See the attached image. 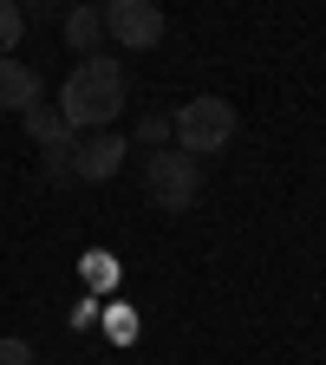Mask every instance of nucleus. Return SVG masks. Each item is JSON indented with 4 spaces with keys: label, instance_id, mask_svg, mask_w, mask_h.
<instances>
[{
    "label": "nucleus",
    "instance_id": "nucleus-1",
    "mask_svg": "<svg viewBox=\"0 0 326 365\" xmlns=\"http://www.w3.org/2000/svg\"><path fill=\"white\" fill-rule=\"evenodd\" d=\"M124 98H131L124 66H118L111 53H91V59H78V66L66 72L53 111H59V124H66L72 137H91V130H111V118L124 111Z\"/></svg>",
    "mask_w": 326,
    "mask_h": 365
},
{
    "label": "nucleus",
    "instance_id": "nucleus-2",
    "mask_svg": "<svg viewBox=\"0 0 326 365\" xmlns=\"http://www.w3.org/2000/svg\"><path fill=\"white\" fill-rule=\"evenodd\" d=\"M235 130H242V118H235V105L228 98H215V91H203V98H190L176 118H170V137H176V150L183 157H215V150H228L235 144Z\"/></svg>",
    "mask_w": 326,
    "mask_h": 365
},
{
    "label": "nucleus",
    "instance_id": "nucleus-3",
    "mask_svg": "<svg viewBox=\"0 0 326 365\" xmlns=\"http://www.w3.org/2000/svg\"><path fill=\"white\" fill-rule=\"evenodd\" d=\"M144 190H151V202L163 215H183V209H196V196H203V163L183 157L176 144L170 150H151L144 157Z\"/></svg>",
    "mask_w": 326,
    "mask_h": 365
},
{
    "label": "nucleus",
    "instance_id": "nucleus-4",
    "mask_svg": "<svg viewBox=\"0 0 326 365\" xmlns=\"http://www.w3.org/2000/svg\"><path fill=\"white\" fill-rule=\"evenodd\" d=\"M105 14V39H118L124 53H151V46L163 39V7H151V0H111V7H98Z\"/></svg>",
    "mask_w": 326,
    "mask_h": 365
},
{
    "label": "nucleus",
    "instance_id": "nucleus-5",
    "mask_svg": "<svg viewBox=\"0 0 326 365\" xmlns=\"http://www.w3.org/2000/svg\"><path fill=\"white\" fill-rule=\"evenodd\" d=\"M124 137L118 130H91V137H72V176L78 182H111L124 170Z\"/></svg>",
    "mask_w": 326,
    "mask_h": 365
},
{
    "label": "nucleus",
    "instance_id": "nucleus-6",
    "mask_svg": "<svg viewBox=\"0 0 326 365\" xmlns=\"http://www.w3.org/2000/svg\"><path fill=\"white\" fill-rule=\"evenodd\" d=\"M39 105V72L26 59H0V111H33Z\"/></svg>",
    "mask_w": 326,
    "mask_h": 365
},
{
    "label": "nucleus",
    "instance_id": "nucleus-7",
    "mask_svg": "<svg viewBox=\"0 0 326 365\" xmlns=\"http://www.w3.org/2000/svg\"><path fill=\"white\" fill-rule=\"evenodd\" d=\"M66 46H72L78 59H91V53L105 46V14H98V7H72V14H66Z\"/></svg>",
    "mask_w": 326,
    "mask_h": 365
},
{
    "label": "nucleus",
    "instance_id": "nucleus-8",
    "mask_svg": "<svg viewBox=\"0 0 326 365\" xmlns=\"http://www.w3.org/2000/svg\"><path fill=\"white\" fill-rule=\"evenodd\" d=\"M20 124H26V137H33L39 150H66V144H72V130L59 124V111H53V105H33V111H20Z\"/></svg>",
    "mask_w": 326,
    "mask_h": 365
},
{
    "label": "nucleus",
    "instance_id": "nucleus-9",
    "mask_svg": "<svg viewBox=\"0 0 326 365\" xmlns=\"http://www.w3.org/2000/svg\"><path fill=\"white\" fill-rule=\"evenodd\" d=\"M20 33H26V7L20 0H0V59L20 53Z\"/></svg>",
    "mask_w": 326,
    "mask_h": 365
},
{
    "label": "nucleus",
    "instance_id": "nucleus-10",
    "mask_svg": "<svg viewBox=\"0 0 326 365\" xmlns=\"http://www.w3.org/2000/svg\"><path fill=\"white\" fill-rule=\"evenodd\" d=\"M137 144H151V150H170V118H144V124H137Z\"/></svg>",
    "mask_w": 326,
    "mask_h": 365
},
{
    "label": "nucleus",
    "instance_id": "nucleus-11",
    "mask_svg": "<svg viewBox=\"0 0 326 365\" xmlns=\"http://www.w3.org/2000/svg\"><path fill=\"white\" fill-rule=\"evenodd\" d=\"M39 163H46V176H53V182H78V176H72V144H66V150H46Z\"/></svg>",
    "mask_w": 326,
    "mask_h": 365
},
{
    "label": "nucleus",
    "instance_id": "nucleus-12",
    "mask_svg": "<svg viewBox=\"0 0 326 365\" xmlns=\"http://www.w3.org/2000/svg\"><path fill=\"white\" fill-rule=\"evenodd\" d=\"M0 365H39V359H33V346H26V339H14V333H7V339H0Z\"/></svg>",
    "mask_w": 326,
    "mask_h": 365
}]
</instances>
